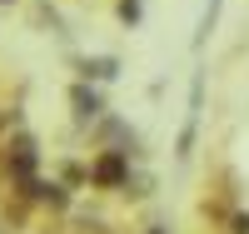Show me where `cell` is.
<instances>
[{"mask_svg": "<svg viewBox=\"0 0 249 234\" xmlns=\"http://www.w3.org/2000/svg\"><path fill=\"white\" fill-rule=\"evenodd\" d=\"M80 75H95V80H115L120 65L115 60H80Z\"/></svg>", "mask_w": 249, "mask_h": 234, "instance_id": "2", "label": "cell"}, {"mask_svg": "<svg viewBox=\"0 0 249 234\" xmlns=\"http://www.w3.org/2000/svg\"><path fill=\"white\" fill-rule=\"evenodd\" d=\"M219 5H224V0H210V10H204V20H199V35H195V40H204V35L214 30V20H219Z\"/></svg>", "mask_w": 249, "mask_h": 234, "instance_id": "3", "label": "cell"}, {"mask_svg": "<svg viewBox=\"0 0 249 234\" xmlns=\"http://www.w3.org/2000/svg\"><path fill=\"white\" fill-rule=\"evenodd\" d=\"M120 20H130V25H135V20H140V0H120Z\"/></svg>", "mask_w": 249, "mask_h": 234, "instance_id": "4", "label": "cell"}, {"mask_svg": "<svg viewBox=\"0 0 249 234\" xmlns=\"http://www.w3.org/2000/svg\"><path fill=\"white\" fill-rule=\"evenodd\" d=\"M70 100H75V110H80V115H90V120L105 110V105H100V95H95V90H85V85H75V95H70Z\"/></svg>", "mask_w": 249, "mask_h": 234, "instance_id": "1", "label": "cell"}]
</instances>
